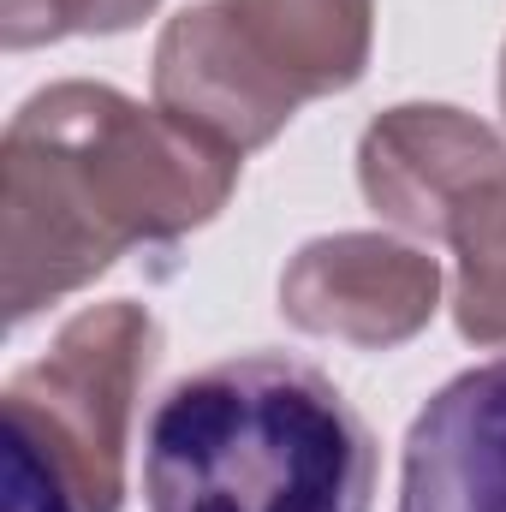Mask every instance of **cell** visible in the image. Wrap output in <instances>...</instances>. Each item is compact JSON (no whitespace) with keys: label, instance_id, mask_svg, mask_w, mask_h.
Instances as JSON below:
<instances>
[{"label":"cell","instance_id":"1","mask_svg":"<svg viewBox=\"0 0 506 512\" xmlns=\"http://www.w3.org/2000/svg\"><path fill=\"white\" fill-rule=\"evenodd\" d=\"M239 161L114 84L60 78L36 90L0 137L6 322L84 292L131 245L209 227L239 191Z\"/></svg>","mask_w":506,"mask_h":512},{"label":"cell","instance_id":"2","mask_svg":"<svg viewBox=\"0 0 506 512\" xmlns=\"http://www.w3.org/2000/svg\"><path fill=\"white\" fill-rule=\"evenodd\" d=\"M143 501L149 512H370L376 435L316 364L239 352L155 399Z\"/></svg>","mask_w":506,"mask_h":512},{"label":"cell","instance_id":"3","mask_svg":"<svg viewBox=\"0 0 506 512\" xmlns=\"http://www.w3.org/2000/svg\"><path fill=\"white\" fill-rule=\"evenodd\" d=\"M155 358L161 322L131 298H108L78 310L54 334V346L36 364H24L0 393L6 429L30 435L60 465L84 512L126 507L131 417Z\"/></svg>","mask_w":506,"mask_h":512},{"label":"cell","instance_id":"4","mask_svg":"<svg viewBox=\"0 0 506 512\" xmlns=\"http://www.w3.org/2000/svg\"><path fill=\"white\" fill-rule=\"evenodd\" d=\"M155 108L197 137L251 155L274 143L304 108V90L256 48L227 0H197L167 18L155 42Z\"/></svg>","mask_w":506,"mask_h":512},{"label":"cell","instance_id":"5","mask_svg":"<svg viewBox=\"0 0 506 512\" xmlns=\"http://www.w3.org/2000/svg\"><path fill=\"white\" fill-rule=\"evenodd\" d=\"M441 310V262L393 233L310 239L280 274V316L298 334L393 352L417 340Z\"/></svg>","mask_w":506,"mask_h":512},{"label":"cell","instance_id":"6","mask_svg":"<svg viewBox=\"0 0 506 512\" xmlns=\"http://www.w3.org/2000/svg\"><path fill=\"white\" fill-rule=\"evenodd\" d=\"M506 173V137L447 102H399L358 137V185L387 227L441 245L453 215Z\"/></svg>","mask_w":506,"mask_h":512},{"label":"cell","instance_id":"7","mask_svg":"<svg viewBox=\"0 0 506 512\" xmlns=\"http://www.w3.org/2000/svg\"><path fill=\"white\" fill-rule=\"evenodd\" d=\"M399 512H506V358L453 376L411 417Z\"/></svg>","mask_w":506,"mask_h":512},{"label":"cell","instance_id":"8","mask_svg":"<svg viewBox=\"0 0 506 512\" xmlns=\"http://www.w3.org/2000/svg\"><path fill=\"white\" fill-rule=\"evenodd\" d=\"M256 48L310 96H340L370 72L376 0H227Z\"/></svg>","mask_w":506,"mask_h":512},{"label":"cell","instance_id":"9","mask_svg":"<svg viewBox=\"0 0 506 512\" xmlns=\"http://www.w3.org/2000/svg\"><path fill=\"white\" fill-rule=\"evenodd\" d=\"M453 251V322L471 346H506V173L489 179L441 239Z\"/></svg>","mask_w":506,"mask_h":512},{"label":"cell","instance_id":"10","mask_svg":"<svg viewBox=\"0 0 506 512\" xmlns=\"http://www.w3.org/2000/svg\"><path fill=\"white\" fill-rule=\"evenodd\" d=\"M155 6L161 0H0V42L18 54L60 36H120Z\"/></svg>","mask_w":506,"mask_h":512},{"label":"cell","instance_id":"11","mask_svg":"<svg viewBox=\"0 0 506 512\" xmlns=\"http://www.w3.org/2000/svg\"><path fill=\"white\" fill-rule=\"evenodd\" d=\"M6 512H84L60 465L18 429H6Z\"/></svg>","mask_w":506,"mask_h":512},{"label":"cell","instance_id":"12","mask_svg":"<svg viewBox=\"0 0 506 512\" xmlns=\"http://www.w3.org/2000/svg\"><path fill=\"white\" fill-rule=\"evenodd\" d=\"M501 114H506V48H501Z\"/></svg>","mask_w":506,"mask_h":512}]
</instances>
